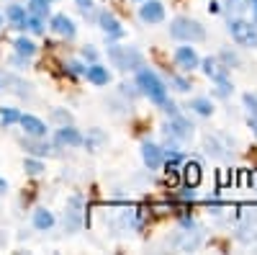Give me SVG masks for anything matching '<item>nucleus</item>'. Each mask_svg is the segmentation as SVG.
<instances>
[{
    "mask_svg": "<svg viewBox=\"0 0 257 255\" xmlns=\"http://www.w3.org/2000/svg\"><path fill=\"white\" fill-rule=\"evenodd\" d=\"M137 85L142 88L144 96H149V101H155V103H160V106L167 103V88H165V82H162L152 70H139Z\"/></svg>",
    "mask_w": 257,
    "mask_h": 255,
    "instance_id": "1",
    "label": "nucleus"
},
{
    "mask_svg": "<svg viewBox=\"0 0 257 255\" xmlns=\"http://www.w3.org/2000/svg\"><path fill=\"white\" fill-rule=\"evenodd\" d=\"M108 59L113 62V67H118V70H139L144 65L142 54L134 47H118V44L108 47Z\"/></svg>",
    "mask_w": 257,
    "mask_h": 255,
    "instance_id": "2",
    "label": "nucleus"
},
{
    "mask_svg": "<svg viewBox=\"0 0 257 255\" xmlns=\"http://www.w3.org/2000/svg\"><path fill=\"white\" fill-rule=\"evenodd\" d=\"M170 34H173V39H180V41H203L206 39L203 26L193 18H175L170 24Z\"/></svg>",
    "mask_w": 257,
    "mask_h": 255,
    "instance_id": "3",
    "label": "nucleus"
},
{
    "mask_svg": "<svg viewBox=\"0 0 257 255\" xmlns=\"http://www.w3.org/2000/svg\"><path fill=\"white\" fill-rule=\"evenodd\" d=\"M229 34L242 47H257V24H249V21H242V18H234L231 24H229Z\"/></svg>",
    "mask_w": 257,
    "mask_h": 255,
    "instance_id": "4",
    "label": "nucleus"
},
{
    "mask_svg": "<svg viewBox=\"0 0 257 255\" xmlns=\"http://www.w3.org/2000/svg\"><path fill=\"white\" fill-rule=\"evenodd\" d=\"M139 16L144 24H160V21H165V6L160 0H147L139 11Z\"/></svg>",
    "mask_w": 257,
    "mask_h": 255,
    "instance_id": "5",
    "label": "nucleus"
},
{
    "mask_svg": "<svg viewBox=\"0 0 257 255\" xmlns=\"http://www.w3.org/2000/svg\"><path fill=\"white\" fill-rule=\"evenodd\" d=\"M18 121H21V126H24V132L29 137H47V124L41 121V119H36L31 114H24Z\"/></svg>",
    "mask_w": 257,
    "mask_h": 255,
    "instance_id": "6",
    "label": "nucleus"
},
{
    "mask_svg": "<svg viewBox=\"0 0 257 255\" xmlns=\"http://www.w3.org/2000/svg\"><path fill=\"white\" fill-rule=\"evenodd\" d=\"M142 157H144V165L149 170H157L162 165V150H160L157 144H152V142H144L142 144Z\"/></svg>",
    "mask_w": 257,
    "mask_h": 255,
    "instance_id": "7",
    "label": "nucleus"
},
{
    "mask_svg": "<svg viewBox=\"0 0 257 255\" xmlns=\"http://www.w3.org/2000/svg\"><path fill=\"white\" fill-rule=\"evenodd\" d=\"M175 62H178L183 70H196L201 65V59H198V54H196V49H193V47H180L175 52Z\"/></svg>",
    "mask_w": 257,
    "mask_h": 255,
    "instance_id": "8",
    "label": "nucleus"
},
{
    "mask_svg": "<svg viewBox=\"0 0 257 255\" xmlns=\"http://www.w3.org/2000/svg\"><path fill=\"white\" fill-rule=\"evenodd\" d=\"M98 24H100V29L108 34V36H123V29H121V24H118V18L113 16V13H108V11H103L100 16H98Z\"/></svg>",
    "mask_w": 257,
    "mask_h": 255,
    "instance_id": "9",
    "label": "nucleus"
},
{
    "mask_svg": "<svg viewBox=\"0 0 257 255\" xmlns=\"http://www.w3.org/2000/svg\"><path fill=\"white\" fill-rule=\"evenodd\" d=\"M226 65H221V62L216 59V57H208V59H203V72L211 77V80H216V82H221V80H226Z\"/></svg>",
    "mask_w": 257,
    "mask_h": 255,
    "instance_id": "10",
    "label": "nucleus"
},
{
    "mask_svg": "<svg viewBox=\"0 0 257 255\" xmlns=\"http://www.w3.org/2000/svg\"><path fill=\"white\" fill-rule=\"evenodd\" d=\"M57 144H62V147H80L82 137H80V132L75 129V126H62V129L57 132Z\"/></svg>",
    "mask_w": 257,
    "mask_h": 255,
    "instance_id": "11",
    "label": "nucleus"
},
{
    "mask_svg": "<svg viewBox=\"0 0 257 255\" xmlns=\"http://www.w3.org/2000/svg\"><path fill=\"white\" fill-rule=\"evenodd\" d=\"M52 29H54L57 34H62V36H67V39L75 36V24H72V21L64 16V13H59V16L52 18Z\"/></svg>",
    "mask_w": 257,
    "mask_h": 255,
    "instance_id": "12",
    "label": "nucleus"
},
{
    "mask_svg": "<svg viewBox=\"0 0 257 255\" xmlns=\"http://www.w3.org/2000/svg\"><path fill=\"white\" fill-rule=\"evenodd\" d=\"M190 132H193V126H190L185 119H180V116H175L173 121L167 124V134H173V137L188 139V137H190Z\"/></svg>",
    "mask_w": 257,
    "mask_h": 255,
    "instance_id": "13",
    "label": "nucleus"
},
{
    "mask_svg": "<svg viewBox=\"0 0 257 255\" xmlns=\"http://www.w3.org/2000/svg\"><path fill=\"white\" fill-rule=\"evenodd\" d=\"M183 181H185V186L196 188V186L201 183V165H198V162H185V167H183Z\"/></svg>",
    "mask_w": 257,
    "mask_h": 255,
    "instance_id": "14",
    "label": "nucleus"
},
{
    "mask_svg": "<svg viewBox=\"0 0 257 255\" xmlns=\"http://www.w3.org/2000/svg\"><path fill=\"white\" fill-rule=\"evenodd\" d=\"M85 75H88V80H90L93 85H108V80H111L108 70L100 67V65H90L88 70H85Z\"/></svg>",
    "mask_w": 257,
    "mask_h": 255,
    "instance_id": "15",
    "label": "nucleus"
},
{
    "mask_svg": "<svg viewBox=\"0 0 257 255\" xmlns=\"http://www.w3.org/2000/svg\"><path fill=\"white\" fill-rule=\"evenodd\" d=\"M6 16H8V21H13L16 29H26V8L24 6H11Z\"/></svg>",
    "mask_w": 257,
    "mask_h": 255,
    "instance_id": "16",
    "label": "nucleus"
},
{
    "mask_svg": "<svg viewBox=\"0 0 257 255\" xmlns=\"http://www.w3.org/2000/svg\"><path fill=\"white\" fill-rule=\"evenodd\" d=\"M52 224H54L52 211H47V209H39V211H34V227H36V229H49Z\"/></svg>",
    "mask_w": 257,
    "mask_h": 255,
    "instance_id": "17",
    "label": "nucleus"
},
{
    "mask_svg": "<svg viewBox=\"0 0 257 255\" xmlns=\"http://www.w3.org/2000/svg\"><path fill=\"white\" fill-rule=\"evenodd\" d=\"M16 52H18L21 57H34L36 44H34L31 39H26V36H18V39H16Z\"/></svg>",
    "mask_w": 257,
    "mask_h": 255,
    "instance_id": "18",
    "label": "nucleus"
},
{
    "mask_svg": "<svg viewBox=\"0 0 257 255\" xmlns=\"http://www.w3.org/2000/svg\"><path fill=\"white\" fill-rule=\"evenodd\" d=\"M190 109H196L201 116H211L213 106H211V101H206V98H196V101H190Z\"/></svg>",
    "mask_w": 257,
    "mask_h": 255,
    "instance_id": "19",
    "label": "nucleus"
},
{
    "mask_svg": "<svg viewBox=\"0 0 257 255\" xmlns=\"http://www.w3.org/2000/svg\"><path fill=\"white\" fill-rule=\"evenodd\" d=\"M21 119V114L16 109H0V121H3V126H11Z\"/></svg>",
    "mask_w": 257,
    "mask_h": 255,
    "instance_id": "20",
    "label": "nucleus"
},
{
    "mask_svg": "<svg viewBox=\"0 0 257 255\" xmlns=\"http://www.w3.org/2000/svg\"><path fill=\"white\" fill-rule=\"evenodd\" d=\"M24 144H26V150H29L31 155H39V157H41V155H49V150H52L49 144H39V142H24Z\"/></svg>",
    "mask_w": 257,
    "mask_h": 255,
    "instance_id": "21",
    "label": "nucleus"
},
{
    "mask_svg": "<svg viewBox=\"0 0 257 255\" xmlns=\"http://www.w3.org/2000/svg\"><path fill=\"white\" fill-rule=\"evenodd\" d=\"M244 106H247V111H249V119L257 121V96L247 93V96H244Z\"/></svg>",
    "mask_w": 257,
    "mask_h": 255,
    "instance_id": "22",
    "label": "nucleus"
},
{
    "mask_svg": "<svg viewBox=\"0 0 257 255\" xmlns=\"http://www.w3.org/2000/svg\"><path fill=\"white\" fill-rule=\"evenodd\" d=\"M47 3H49V0H31V13L39 16V18H41V16H47V11H49Z\"/></svg>",
    "mask_w": 257,
    "mask_h": 255,
    "instance_id": "23",
    "label": "nucleus"
},
{
    "mask_svg": "<svg viewBox=\"0 0 257 255\" xmlns=\"http://www.w3.org/2000/svg\"><path fill=\"white\" fill-rule=\"evenodd\" d=\"M26 26H29L34 34H41V31H44V26H41V18H39V16H26Z\"/></svg>",
    "mask_w": 257,
    "mask_h": 255,
    "instance_id": "24",
    "label": "nucleus"
},
{
    "mask_svg": "<svg viewBox=\"0 0 257 255\" xmlns=\"http://www.w3.org/2000/svg\"><path fill=\"white\" fill-rule=\"evenodd\" d=\"M24 167H26V173H29V176H39L41 170H44V165H41L39 160H26Z\"/></svg>",
    "mask_w": 257,
    "mask_h": 255,
    "instance_id": "25",
    "label": "nucleus"
},
{
    "mask_svg": "<svg viewBox=\"0 0 257 255\" xmlns=\"http://www.w3.org/2000/svg\"><path fill=\"white\" fill-rule=\"evenodd\" d=\"M221 59L226 62V65H229V67H231V65H237V62H239L237 57H234V54H229V52H224V54H221Z\"/></svg>",
    "mask_w": 257,
    "mask_h": 255,
    "instance_id": "26",
    "label": "nucleus"
},
{
    "mask_svg": "<svg viewBox=\"0 0 257 255\" xmlns=\"http://www.w3.org/2000/svg\"><path fill=\"white\" fill-rule=\"evenodd\" d=\"M75 3L80 6V11H85V13H88L90 8H93V0H75Z\"/></svg>",
    "mask_w": 257,
    "mask_h": 255,
    "instance_id": "27",
    "label": "nucleus"
},
{
    "mask_svg": "<svg viewBox=\"0 0 257 255\" xmlns=\"http://www.w3.org/2000/svg\"><path fill=\"white\" fill-rule=\"evenodd\" d=\"M173 82L178 85V91H188L190 85H188V80H180V77H173Z\"/></svg>",
    "mask_w": 257,
    "mask_h": 255,
    "instance_id": "28",
    "label": "nucleus"
},
{
    "mask_svg": "<svg viewBox=\"0 0 257 255\" xmlns=\"http://www.w3.org/2000/svg\"><path fill=\"white\" fill-rule=\"evenodd\" d=\"M67 67H70V70H72L75 75H80V72H85V67L80 65V62H70V65H67Z\"/></svg>",
    "mask_w": 257,
    "mask_h": 255,
    "instance_id": "29",
    "label": "nucleus"
},
{
    "mask_svg": "<svg viewBox=\"0 0 257 255\" xmlns=\"http://www.w3.org/2000/svg\"><path fill=\"white\" fill-rule=\"evenodd\" d=\"M82 57H85V59H95V49L85 47V49H82Z\"/></svg>",
    "mask_w": 257,
    "mask_h": 255,
    "instance_id": "30",
    "label": "nucleus"
},
{
    "mask_svg": "<svg viewBox=\"0 0 257 255\" xmlns=\"http://www.w3.org/2000/svg\"><path fill=\"white\" fill-rule=\"evenodd\" d=\"M252 13H254V18H257V0H252Z\"/></svg>",
    "mask_w": 257,
    "mask_h": 255,
    "instance_id": "31",
    "label": "nucleus"
},
{
    "mask_svg": "<svg viewBox=\"0 0 257 255\" xmlns=\"http://www.w3.org/2000/svg\"><path fill=\"white\" fill-rule=\"evenodd\" d=\"M6 88V77H0V91H3Z\"/></svg>",
    "mask_w": 257,
    "mask_h": 255,
    "instance_id": "32",
    "label": "nucleus"
},
{
    "mask_svg": "<svg viewBox=\"0 0 257 255\" xmlns=\"http://www.w3.org/2000/svg\"><path fill=\"white\" fill-rule=\"evenodd\" d=\"M0 191H6V183L3 181H0Z\"/></svg>",
    "mask_w": 257,
    "mask_h": 255,
    "instance_id": "33",
    "label": "nucleus"
},
{
    "mask_svg": "<svg viewBox=\"0 0 257 255\" xmlns=\"http://www.w3.org/2000/svg\"><path fill=\"white\" fill-rule=\"evenodd\" d=\"M0 26H3V16H0Z\"/></svg>",
    "mask_w": 257,
    "mask_h": 255,
    "instance_id": "34",
    "label": "nucleus"
}]
</instances>
